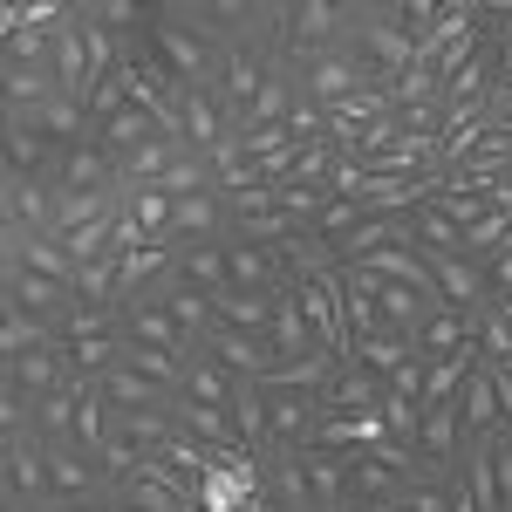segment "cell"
I'll return each mask as SVG.
<instances>
[{"instance_id":"cell-1","label":"cell","mask_w":512,"mask_h":512,"mask_svg":"<svg viewBox=\"0 0 512 512\" xmlns=\"http://www.w3.org/2000/svg\"><path fill=\"white\" fill-rule=\"evenodd\" d=\"M342 41L376 69V76H403L417 69V35H403L390 14V0H342Z\"/></svg>"},{"instance_id":"cell-2","label":"cell","mask_w":512,"mask_h":512,"mask_svg":"<svg viewBox=\"0 0 512 512\" xmlns=\"http://www.w3.org/2000/svg\"><path fill=\"white\" fill-rule=\"evenodd\" d=\"M294 76H301V103H321V110H335L349 96H369V89L390 96V76H376L349 41H328L315 55H294Z\"/></svg>"},{"instance_id":"cell-3","label":"cell","mask_w":512,"mask_h":512,"mask_svg":"<svg viewBox=\"0 0 512 512\" xmlns=\"http://www.w3.org/2000/svg\"><path fill=\"white\" fill-rule=\"evenodd\" d=\"M144 35H151L158 62L185 82V89H212V96H219V48L198 35V28H185V21L171 14V0H151V28H144Z\"/></svg>"},{"instance_id":"cell-4","label":"cell","mask_w":512,"mask_h":512,"mask_svg":"<svg viewBox=\"0 0 512 512\" xmlns=\"http://www.w3.org/2000/svg\"><path fill=\"white\" fill-rule=\"evenodd\" d=\"M328 417L321 390H267V451H308Z\"/></svg>"},{"instance_id":"cell-5","label":"cell","mask_w":512,"mask_h":512,"mask_svg":"<svg viewBox=\"0 0 512 512\" xmlns=\"http://www.w3.org/2000/svg\"><path fill=\"white\" fill-rule=\"evenodd\" d=\"M424 267H431V287L437 301H451V308H465V315H492L499 301H492V280H485V267L478 260H465V253H424Z\"/></svg>"},{"instance_id":"cell-6","label":"cell","mask_w":512,"mask_h":512,"mask_svg":"<svg viewBox=\"0 0 512 512\" xmlns=\"http://www.w3.org/2000/svg\"><path fill=\"white\" fill-rule=\"evenodd\" d=\"M294 294H301V315L315 321L321 349L342 362V355H349V321H342V267H328V274H301V280H294Z\"/></svg>"},{"instance_id":"cell-7","label":"cell","mask_w":512,"mask_h":512,"mask_svg":"<svg viewBox=\"0 0 512 512\" xmlns=\"http://www.w3.org/2000/svg\"><path fill=\"white\" fill-rule=\"evenodd\" d=\"M0 226H21V233H55V185L0 164Z\"/></svg>"},{"instance_id":"cell-8","label":"cell","mask_w":512,"mask_h":512,"mask_svg":"<svg viewBox=\"0 0 512 512\" xmlns=\"http://www.w3.org/2000/svg\"><path fill=\"white\" fill-rule=\"evenodd\" d=\"M48 506H62V499H117V485L110 472L82 451V444H48Z\"/></svg>"},{"instance_id":"cell-9","label":"cell","mask_w":512,"mask_h":512,"mask_svg":"<svg viewBox=\"0 0 512 512\" xmlns=\"http://www.w3.org/2000/svg\"><path fill=\"white\" fill-rule=\"evenodd\" d=\"M69 383H76V376H69V355H62V342L28 349V355H0V390L55 396V390H69Z\"/></svg>"},{"instance_id":"cell-10","label":"cell","mask_w":512,"mask_h":512,"mask_svg":"<svg viewBox=\"0 0 512 512\" xmlns=\"http://www.w3.org/2000/svg\"><path fill=\"white\" fill-rule=\"evenodd\" d=\"M458 458H465L458 410L451 403H431L424 410V431H417V478H458Z\"/></svg>"},{"instance_id":"cell-11","label":"cell","mask_w":512,"mask_h":512,"mask_svg":"<svg viewBox=\"0 0 512 512\" xmlns=\"http://www.w3.org/2000/svg\"><path fill=\"white\" fill-rule=\"evenodd\" d=\"M328 41H342V0H287V55H315Z\"/></svg>"},{"instance_id":"cell-12","label":"cell","mask_w":512,"mask_h":512,"mask_svg":"<svg viewBox=\"0 0 512 512\" xmlns=\"http://www.w3.org/2000/svg\"><path fill=\"white\" fill-rule=\"evenodd\" d=\"M260 485H267V506L274 512H321L301 451H260Z\"/></svg>"},{"instance_id":"cell-13","label":"cell","mask_w":512,"mask_h":512,"mask_svg":"<svg viewBox=\"0 0 512 512\" xmlns=\"http://www.w3.org/2000/svg\"><path fill=\"white\" fill-rule=\"evenodd\" d=\"M383 396H390V383H383L376 369H362L355 355H342L335 376H328V390H321V403H328V410H349V417H376Z\"/></svg>"},{"instance_id":"cell-14","label":"cell","mask_w":512,"mask_h":512,"mask_svg":"<svg viewBox=\"0 0 512 512\" xmlns=\"http://www.w3.org/2000/svg\"><path fill=\"white\" fill-rule=\"evenodd\" d=\"M410 349L437 362V355H458V349H478V321L465 308H451V301H437L431 315L417 321V335H410Z\"/></svg>"},{"instance_id":"cell-15","label":"cell","mask_w":512,"mask_h":512,"mask_svg":"<svg viewBox=\"0 0 512 512\" xmlns=\"http://www.w3.org/2000/svg\"><path fill=\"white\" fill-rule=\"evenodd\" d=\"M0 301H14V308L41 315L55 335H62V321H69V308H76L82 294H76V287H62V280H48V274H21V280H0Z\"/></svg>"},{"instance_id":"cell-16","label":"cell","mask_w":512,"mask_h":512,"mask_svg":"<svg viewBox=\"0 0 512 512\" xmlns=\"http://www.w3.org/2000/svg\"><path fill=\"white\" fill-rule=\"evenodd\" d=\"M205 349L219 355V362L233 369L239 383H267V376H274V362H280L267 335H246V328H226V321H219V335H212Z\"/></svg>"},{"instance_id":"cell-17","label":"cell","mask_w":512,"mask_h":512,"mask_svg":"<svg viewBox=\"0 0 512 512\" xmlns=\"http://www.w3.org/2000/svg\"><path fill=\"white\" fill-rule=\"evenodd\" d=\"M267 342H274L280 362H301V355H328V349H321V335H315V321L301 315V294H294V287H280V294H274V321H267Z\"/></svg>"},{"instance_id":"cell-18","label":"cell","mask_w":512,"mask_h":512,"mask_svg":"<svg viewBox=\"0 0 512 512\" xmlns=\"http://www.w3.org/2000/svg\"><path fill=\"white\" fill-rule=\"evenodd\" d=\"M342 458H349V506H396L403 499L410 478L390 458H376V451H342Z\"/></svg>"},{"instance_id":"cell-19","label":"cell","mask_w":512,"mask_h":512,"mask_svg":"<svg viewBox=\"0 0 512 512\" xmlns=\"http://www.w3.org/2000/svg\"><path fill=\"white\" fill-rule=\"evenodd\" d=\"M178 123H185V144H192V151H219L226 130H233L226 103H219L212 89H178Z\"/></svg>"},{"instance_id":"cell-20","label":"cell","mask_w":512,"mask_h":512,"mask_svg":"<svg viewBox=\"0 0 512 512\" xmlns=\"http://www.w3.org/2000/svg\"><path fill=\"white\" fill-rule=\"evenodd\" d=\"M117 321H123V342H144V349H198V342H185L178 335V321H171V308L164 301H123L117 308Z\"/></svg>"},{"instance_id":"cell-21","label":"cell","mask_w":512,"mask_h":512,"mask_svg":"<svg viewBox=\"0 0 512 512\" xmlns=\"http://www.w3.org/2000/svg\"><path fill=\"white\" fill-rule=\"evenodd\" d=\"M458 431L465 437H485V431H499V376H492V362L478 355V369L465 376V390H458Z\"/></svg>"},{"instance_id":"cell-22","label":"cell","mask_w":512,"mask_h":512,"mask_svg":"<svg viewBox=\"0 0 512 512\" xmlns=\"http://www.w3.org/2000/svg\"><path fill=\"white\" fill-rule=\"evenodd\" d=\"M171 417H178V431H185V437L212 444V451H246L233 410H219V403H192V396H178V403H171Z\"/></svg>"},{"instance_id":"cell-23","label":"cell","mask_w":512,"mask_h":512,"mask_svg":"<svg viewBox=\"0 0 512 512\" xmlns=\"http://www.w3.org/2000/svg\"><path fill=\"white\" fill-rule=\"evenodd\" d=\"M342 321H349V342L383 335V308H376V274L369 267H342Z\"/></svg>"},{"instance_id":"cell-24","label":"cell","mask_w":512,"mask_h":512,"mask_svg":"<svg viewBox=\"0 0 512 512\" xmlns=\"http://www.w3.org/2000/svg\"><path fill=\"white\" fill-rule=\"evenodd\" d=\"M185 396H192V403H219V410H233L239 376L212 349H192V355H185Z\"/></svg>"},{"instance_id":"cell-25","label":"cell","mask_w":512,"mask_h":512,"mask_svg":"<svg viewBox=\"0 0 512 512\" xmlns=\"http://www.w3.org/2000/svg\"><path fill=\"white\" fill-rule=\"evenodd\" d=\"M301 465H308V485H315V506L321 512H349V458H342V451L308 444Z\"/></svg>"},{"instance_id":"cell-26","label":"cell","mask_w":512,"mask_h":512,"mask_svg":"<svg viewBox=\"0 0 512 512\" xmlns=\"http://www.w3.org/2000/svg\"><path fill=\"white\" fill-rule=\"evenodd\" d=\"M96 390L110 396L117 410H171V403H178V396H171V390H158L151 376H137L130 362H117V369H103V376H96Z\"/></svg>"},{"instance_id":"cell-27","label":"cell","mask_w":512,"mask_h":512,"mask_svg":"<svg viewBox=\"0 0 512 512\" xmlns=\"http://www.w3.org/2000/svg\"><path fill=\"white\" fill-rule=\"evenodd\" d=\"M117 178H123V164L103 151V144H76L69 158H62V185L69 192H117Z\"/></svg>"},{"instance_id":"cell-28","label":"cell","mask_w":512,"mask_h":512,"mask_svg":"<svg viewBox=\"0 0 512 512\" xmlns=\"http://www.w3.org/2000/svg\"><path fill=\"white\" fill-rule=\"evenodd\" d=\"M178 280H185V287H198V294H226V287H233L226 239H212V246H178Z\"/></svg>"},{"instance_id":"cell-29","label":"cell","mask_w":512,"mask_h":512,"mask_svg":"<svg viewBox=\"0 0 512 512\" xmlns=\"http://www.w3.org/2000/svg\"><path fill=\"white\" fill-rule=\"evenodd\" d=\"M164 308H171V321H178V335L198 342V349L219 335V308H212V294H198V287H185V280L164 294Z\"/></svg>"},{"instance_id":"cell-30","label":"cell","mask_w":512,"mask_h":512,"mask_svg":"<svg viewBox=\"0 0 512 512\" xmlns=\"http://www.w3.org/2000/svg\"><path fill=\"white\" fill-rule=\"evenodd\" d=\"M376 308H383V328L390 335H417V321L437 308V294H417L403 280H376Z\"/></svg>"},{"instance_id":"cell-31","label":"cell","mask_w":512,"mask_h":512,"mask_svg":"<svg viewBox=\"0 0 512 512\" xmlns=\"http://www.w3.org/2000/svg\"><path fill=\"white\" fill-rule=\"evenodd\" d=\"M151 137H164V123L151 117V110H137V103H130V110H117V117H110L103 130H96V144H103V151H110L117 164L130 158V151H144Z\"/></svg>"},{"instance_id":"cell-32","label":"cell","mask_w":512,"mask_h":512,"mask_svg":"<svg viewBox=\"0 0 512 512\" xmlns=\"http://www.w3.org/2000/svg\"><path fill=\"white\" fill-rule=\"evenodd\" d=\"M76 410H82V383L55 396H35V437L41 444H76Z\"/></svg>"},{"instance_id":"cell-33","label":"cell","mask_w":512,"mask_h":512,"mask_svg":"<svg viewBox=\"0 0 512 512\" xmlns=\"http://www.w3.org/2000/svg\"><path fill=\"white\" fill-rule=\"evenodd\" d=\"M212 308L226 328H246V335H267V321H274V294H253V287H226V294H212Z\"/></svg>"},{"instance_id":"cell-34","label":"cell","mask_w":512,"mask_h":512,"mask_svg":"<svg viewBox=\"0 0 512 512\" xmlns=\"http://www.w3.org/2000/svg\"><path fill=\"white\" fill-rule=\"evenodd\" d=\"M48 342H62L55 328L28 308H14V301H0V355H28V349H48Z\"/></svg>"},{"instance_id":"cell-35","label":"cell","mask_w":512,"mask_h":512,"mask_svg":"<svg viewBox=\"0 0 512 512\" xmlns=\"http://www.w3.org/2000/svg\"><path fill=\"white\" fill-rule=\"evenodd\" d=\"M478 369V349H458V355H437L431 369H424V410L431 403H458V390H465V376Z\"/></svg>"},{"instance_id":"cell-36","label":"cell","mask_w":512,"mask_h":512,"mask_svg":"<svg viewBox=\"0 0 512 512\" xmlns=\"http://www.w3.org/2000/svg\"><path fill=\"white\" fill-rule=\"evenodd\" d=\"M349 355L362 362V369H376V376L390 383V376H396V369H403L417 349H410V335H390V328H383V335H369V342H349Z\"/></svg>"},{"instance_id":"cell-37","label":"cell","mask_w":512,"mask_h":512,"mask_svg":"<svg viewBox=\"0 0 512 512\" xmlns=\"http://www.w3.org/2000/svg\"><path fill=\"white\" fill-rule=\"evenodd\" d=\"M233 424H239V437H246V451H267V383H239Z\"/></svg>"},{"instance_id":"cell-38","label":"cell","mask_w":512,"mask_h":512,"mask_svg":"<svg viewBox=\"0 0 512 512\" xmlns=\"http://www.w3.org/2000/svg\"><path fill=\"white\" fill-rule=\"evenodd\" d=\"M164 192L171 198H198V192H219V178H212V158L205 151H185V158L164 171Z\"/></svg>"},{"instance_id":"cell-39","label":"cell","mask_w":512,"mask_h":512,"mask_svg":"<svg viewBox=\"0 0 512 512\" xmlns=\"http://www.w3.org/2000/svg\"><path fill=\"white\" fill-rule=\"evenodd\" d=\"M458 499H465L458 478H410L403 485V506L410 512H458Z\"/></svg>"},{"instance_id":"cell-40","label":"cell","mask_w":512,"mask_h":512,"mask_svg":"<svg viewBox=\"0 0 512 512\" xmlns=\"http://www.w3.org/2000/svg\"><path fill=\"white\" fill-rule=\"evenodd\" d=\"M349 226H362V198H328V205H321V212H315V226H308V233H315L321 246L335 253Z\"/></svg>"},{"instance_id":"cell-41","label":"cell","mask_w":512,"mask_h":512,"mask_svg":"<svg viewBox=\"0 0 512 512\" xmlns=\"http://www.w3.org/2000/svg\"><path fill=\"white\" fill-rule=\"evenodd\" d=\"M117 260H89V267H76V294L89 301V308H117Z\"/></svg>"},{"instance_id":"cell-42","label":"cell","mask_w":512,"mask_h":512,"mask_svg":"<svg viewBox=\"0 0 512 512\" xmlns=\"http://www.w3.org/2000/svg\"><path fill=\"white\" fill-rule=\"evenodd\" d=\"M506 239H512V219H506V212H485L472 233H465V260H478V267H485V260L506 246Z\"/></svg>"},{"instance_id":"cell-43","label":"cell","mask_w":512,"mask_h":512,"mask_svg":"<svg viewBox=\"0 0 512 512\" xmlns=\"http://www.w3.org/2000/svg\"><path fill=\"white\" fill-rule=\"evenodd\" d=\"M117 110H130V89H123V76H103L96 89H89V123L103 130V123L117 117Z\"/></svg>"},{"instance_id":"cell-44","label":"cell","mask_w":512,"mask_h":512,"mask_svg":"<svg viewBox=\"0 0 512 512\" xmlns=\"http://www.w3.org/2000/svg\"><path fill=\"white\" fill-rule=\"evenodd\" d=\"M424 369H431V362H424V355H410V362L390 376V396H403V403H417V410H424Z\"/></svg>"},{"instance_id":"cell-45","label":"cell","mask_w":512,"mask_h":512,"mask_svg":"<svg viewBox=\"0 0 512 512\" xmlns=\"http://www.w3.org/2000/svg\"><path fill=\"white\" fill-rule=\"evenodd\" d=\"M485 280H492V301H512V246H499L485 260Z\"/></svg>"},{"instance_id":"cell-46","label":"cell","mask_w":512,"mask_h":512,"mask_svg":"<svg viewBox=\"0 0 512 512\" xmlns=\"http://www.w3.org/2000/svg\"><path fill=\"white\" fill-rule=\"evenodd\" d=\"M41 512H123L117 499H62V506H41Z\"/></svg>"},{"instance_id":"cell-47","label":"cell","mask_w":512,"mask_h":512,"mask_svg":"<svg viewBox=\"0 0 512 512\" xmlns=\"http://www.w3.org/2000/svg\"><path fill=\"white\" fill-rule=\"evenodd\" d=\"M376 512H410V506H403V499H396V506H376Z\"/></svg>"},{"instance_id":"cell-48","label":"cell","mask_w":512,"mask_h":512,"mask_svg":"<svg viewBox=\"0 0 512 512\" xmlns=\"http://www.w3.org/2000/svg\"><path fill=\"white\" fill-rule=\"evenodd\" d=\"M499 369H512V355H506V362H499Z\"/></svg>"}]
</instances>
